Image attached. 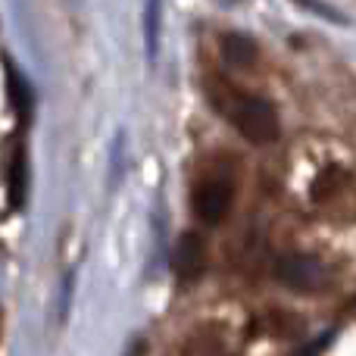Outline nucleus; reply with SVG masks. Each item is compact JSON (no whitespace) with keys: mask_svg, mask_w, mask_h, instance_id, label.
Masks as SVG:
<instances>
[{"mask_svg":"<svg viewBox=\"0 0 356 356\" xmlns=\"http://www.w3.org/2000/svg\"><path fill=\"white\" fill-rule=\"evenodd\" d=\"M219 110L225 119L247 138L250 144H272L278 138V116L275 106L266 97L257 94H241V91H225L219 100Z\"/></svg>","mask_w":356,"mask_h":356,"instance_id":"nucleus-1","label":"nucleus"},{"mask_svg":"<svg viewBox=\"0 0 356 356\" xmlns=\"http://www.w3.org/2000/svg\"><path fill=\"white\" fill-rule=\"evenodd\" d=\"M234 203V181L228 175H209L194 191V213L203 225H219Z\"/></svg>","mask_w":356,"mask_h":356,"instance_id":"nucleus-2","label":"nucleus"},{"mask_svg":"<svg viewBox=\"0 0 356 356\" xmlns=\"http://www.w3.org/2000/svg\"><path fill=\"white\" fill-rule=\"evenodd\" d=\"M322 278V266L309 257H288L278 263V282H284L288 288L309 291L316 288Z\"/></svg>","mask_w":356,"mask_h":356,"instance_id":"nucleus-3","label":"nucleus"},{"mask_svg":"<svg viewBox=\"0 0 356 356\" xmlns=\"http://www.w3.org/2000/svg\"><path fill=\"white\" fill-rule=\"evenodd\" d=\"M222 60H225L232 69H250V66H257L259 50H257V44H253L250 38L225 35L222 38Z\"/></svg>","mask_w":356,"mask_h":356,"instance_id":"nucleus-4","label":"nucleus"},{"mask_svg":"<svg viewBox=\"0 0 356 356\" xmlns=\"http://www.w3.org/2000/svg\"><path fill=\"white\" fill-rule=\"evenodd\" d=\"M25 191H29V163H25V150L16 147L6 166V194H10V207H22Z\"/></svg>","mask_w":356,"mask_h":356,"instance_id":"nucleus-5","label":"nucleus"},{"mask_svg":"<svg viewBox=\"0 0 356 356\" xmlns=\"http://www.w3.org/2000/svg\"><path fill=\"white\" fill-rule=\"evenodd\" d=\"M203 266V247H200V238H194V234H184L181 241H178L175 247V272L181 278H191L197 275Z\"/></svg>","mask_w":356,"mask_h":356,"instance_id":"nucleus-6","label":"nucleus"},{"mask_svg":"<svg viewBox=\"0 0 356 356\" xmlns=\"http://www.w3.org/2000/svg\"><path fill=\"white\" fill-rule=\"evenodd\" d=\"M6 88H10V100L16 104L19 113H29L31 110V91L25 85V79H19V72L13 69V63L6 60Z\"/></svg>","mask_w":356,"mask_h":356,"instance_id":"nucleus-7","label":"nucleus"},{"mask_svg":"<svg viewBox=\"0 0 356 356\" xmlns=\"http://www.w3.org/2000/svg\"><path fill=\"white\" fill-rule=\"evenodd\" d=\"M160 0H147V50L150 56H156L160 47Z\"/></svg>","mask_w":356,"mask_h":356,"instance_id":"nucleus-8","label":"nucleus"}]
</instances>
